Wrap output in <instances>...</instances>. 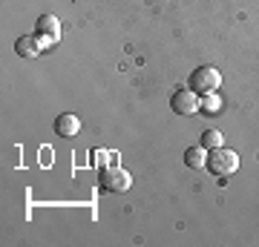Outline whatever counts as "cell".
Wrapping results in <instances>:
<instances>
[{
  "instance_id": "cell-4",
  "label": "cell",
  "mask_w": 259,
  "mask_h": 247,
  "mask_svg": "<svg viewBox=\"0 0 259 247\" xmlns=\"http://www.w3.org/2000/svg\"><path fill=\"white\" fill-rule=\"evenodd\" d=\"M35 32H37V37H40L44 49H49V46H55L58 40H61V20H58L55 15H40L37 23H35Z\"/></svg>"
},
{
  "instance_id": "cell-5",
  "label": "cell",
  "mask_w": 259,
  "mask_h": 247,
  "mask_svg": "<svg viewBox=\"0 0 259 247\" xmlns=\"http://www.w3.org/2000/svg\"><path fill=\"white\" fill-rule=\"evenodd\" d=\"M199 95H196L190 86L187 89H176L170 95V110L176 112V115H196L199 112Z\"/></svg>"
},
{
  "instance_id": "cell-8",
  "label": "cell",
  "mask_w": 259,
  "mask_h": 247,
  "mask_svg": "<svg viewBox=\"0 0 259 247\" xmlns=\"http://www.w3.org/2000/svg\"><path fill=\"white\" fill-rule=\"evenodd\" d=\"M185 164L199 170V167H207V150L204 146H190L185 153Z\"/></svg>"
},
{
  "instance_id": "cell-2",
  "label": "cell",
  "mask_w": 259,
  "mask_h": 247,
  "mask_svg": "<svg viewBox=\"0 0 259 247\" xmlns=\"http://www.w3.org/2000/svg\"><path fill=\"white\" fill-rule=\"evenodd\" d=\"M207 170L216 175L228 178L231 173L239 170V156L233 150H225V146H216V150H207Z\"/></svg>"
},
{
  "instance_id": "cell-3",
  "label": "cell",
  "mask_w": 259,
  "mask_h": 247,
  "mask_svg": "<svg viewBox=\"0 0 259 247\" xmlns=\"http://www.w3.org/2000/svg\"><path fill=\"white\" fill-rule=\"evenodd\" d=\"M98 184H101V190H107V192H127L130 187H133V175H130L124 167L112 164V167H104L101 170Z\"/></svg>"
},
{
  "instance_id": "cell-6",
  "label": "cell",
  "mask_w": 259,
  "mask_h": 247,
  "mask_svg": "<svg viewBox=\"0 0 259 247\" xmlns=\"http://www.w3.org/2000/svg\"><path fill=\"white\" fill-rule=\"evenodd\" d=\"M55 132L61 138H75L81 132V118H78L75 112H61L55 118Z\"/></svg>"
},
{
  "instance_id": "cell-10",
  "label": "cell",
  "mask_w": 259,
  "mask_h": 247,
  "mask_svg": "<svg viewBox=\"0 0 259 247\" xmlns=\"http://www.w3.org/2000/svg\"><path fill=\"white\" fill-rule=\"evenodd\" d=\"M222 107V101H219V95L213 92V95H204L202 98V104H199V110H204V112H216Z\"/></svg>"
},
{
  "instance_id": "cell-1",
  "label": "cell",
  "mask_w": 259,
  "mask_h": 247,
  "mask_svg": "<svg viewBox=\"0 0 259 247\" xmlns=\"http://www.w3.org/2000/svg\"><path fill=\"white\" fill-rule=\"evenodd\" d=\"M187 86H190L199 98L213 95V92H219V86H222V72H219L216 66H199V69H193V72H190Z\"/></svg>"
},
{
  "instance_id": "cell-9",
  "label": "cell",
  "mask_w": 259,
  "mask_h": 247,
  "mask_svg": "<svg viewBox=\"0 0 259 247\" xmlns=\"http://www.w3.org/2000/svg\"><path fill=\"white\" fill-rule=\"evenodd\" d=\"M202 146L204 150H216V146H222V132L219 129H207L202 135Z\"/></svg>"
},
{
  "instance_id": "cell-7",
  "label": "cell",
  "mask_w": 259,
  "mask_h": 247,
  "mask_svg": "<svg viewBox=\"0 0 259 247\" xmlns=\"http://www.w3.org/2000/svg\"><path fill=\"white\" fill-rule=\"evenodd\" d=\"M15 52H18L20 58H35L37 52H44V43H40V37L37 35H23V37H18Z\"/></svg>"
}]
</instances>
